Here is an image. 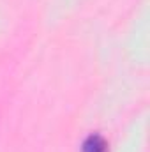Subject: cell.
I'll return each mask as SVG.
<instances>
[{
  "label": "cell",
  "mask_w": 150,
  "mask_h": 152,
  "mask_svg": "<svg viewBox=\"0 0 150 152\" xmlns=\"http://www.w3.org/2000/svg\"><path fill=\"white\" fill-rule=\"evenodd\" d=\"M81 152H108V142L97 134V133H92L88 134L83 143H81Z\"/></svg>",
  "instance_id": "obj_1"
}]
</instances>
